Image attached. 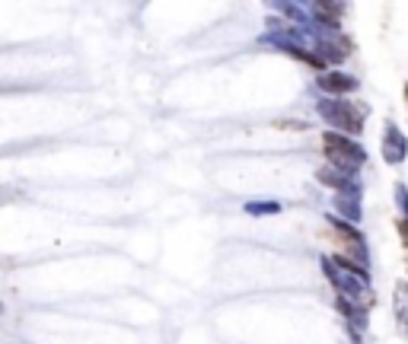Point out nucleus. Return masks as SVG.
<instances>
[{
  "label": "nucleus",
  "instance_id": "obj_1",
  "mask_svg": "<svg viewBox=\"0 0 408 344\" xmlns=\"http://www.w3.org/2000/svg\"><path fill=\"white\" fill-rule=\"evenodd\" d=\"M329 115L335 118V124H341V128H348V131H354V134H357L360 124H364V115H360L357 109H351L348 102H338L335 109H329Z\"/></svg>",
  "mask_w": 408,
  "mask_h": 344
},
{
  "label": "nucleus",
  "instance_id": "obj_2",
  "mask_svg": "<svg viewBox=\"0 0 408 344\" xmlns=\"http://www.w3.org/2000/svg\"><path fill=\"white\" fill-rule=\"evenodd\" d=\"M319 86L322 90H332V93H345V90H354V80H345V77H319Z\"/></svg>",
  "mask_w": 408,
  "mask_h": 344
},
{
  "label": "nucleus",
  "instance_id": "obj_3",
  "mask_svg": "<svg viewBox=\"0 0 408 344\" xmlns=\"http://www.w3.org/2000/svg\"><path fill=\"white\" fill-rule=\"evenodd\" d=\"M316 13L325 16V22H329V26H338V20H341V7H338V4H316Z\"/></svg>",
  "mask_w": 408,
  "mask_h": 344
},
{
  "label": "nucleus",
  "instance_id": "obj_4",
  "mask_svg": "<svg viewBox=\"0 0 408 344\" xmlns=\"http://www.w3.org/2000/svg\"><path fill=\"white\" fill-rule=\"evenodd\" d=\"M405 93H408V86H405Z\"/></svg>",
  "mask_w": 408,
  "mask_h": 344
}]
</instances>
